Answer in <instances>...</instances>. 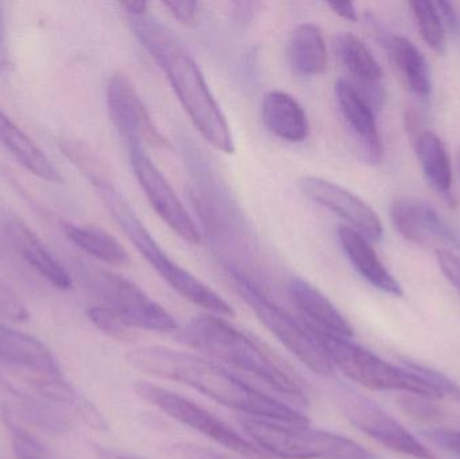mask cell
Here are the masks:
<instances>
[{
  "label": "cell",
  "instance_id": "6da1fadb",
  "mask_svg": "<svg viewBox=\"0 0 460 459\" xmlns=\"http://www.w3.org/2000/svg\"><path fill=\"white\" fill-rule=\"evenodd\" d=\"M127 360L143 374L180 383L199 391L212 401L240 412L243 417L259 418L288 425H308L307 415L261 393L235 376L224 366L193 353L164 347L132 349Z\"/></svg>",
  "mask_w": 460,
  "mask_h": 459
},
{
  "label": "cell",
  "instance_id": "7a4b0ae2",
  "mask_svg": "<svg viewBox=\"0 0 460 459\" xmlns=\"http://www.w3.org/2000/svg\"><path fill=\"white\" fill-rule=\"evenodd\" d=\"M135 37L159 65L199 134L217 150L234 153L232 131L201 67L166 24L146 13L128 15Z\"/></svg>",
  "mask_w": 460,
  "mask_h": 459
},
{
  "label": "cell",
  "instance_id": "3957f363",
  "mask_svg": "<svg viewBox=\"0 0 460 459\" xmlns=\"http://www.w3.org/2000/svg\"><path fill=\"white\" fill-rule=\"evenodd\" d=\"M180 337L189 347L252 375L276 393L300 403L307 402V393L296 376L226 318L209 313L197 315Z\"/></svg>",
  "mask_w": 460,
  "mask_h": 459
},
{
  "label": "cell",
  "instance_id": "277c9868",
  "mask_svg": "<svg viewBox=\"0 0 460 459\" xmlns=\"http://www.w3.org/2000/svg\"><path fill=\"white\" fill-rule=\"evenodd\" d=\"M102 204L110 212L111 217L120 226L121 231L128 237L129 242L137 247V252L153 267L154 271L183 298L188 299L196 306L207 310L209 314L220 317H233L232 306L218 296L209 286L202 283L188 269L175 263L164 248L158 244L153 234L146 228L137 213L126 201L120 191L113 186H100L96 189Z\"/></svg>",
  "mask_w": 460,
  "mask_h": 459
},
{
  "label": "cell",
  "instance_id": "5b68a950",
  "mask_svg": "<svg viewBox=\"0 0 460 459\" xmlns=\"http://www.w3.org/2000/svg\"><path fill=\"white\" fill-rule=\"evenodd\" d=\"M241 428L265 455L283 459H377L353 439L310 425L238 418Z\"/></svg>",
  "mask_w": 460,
  "mask_h": 459
},
{
  "label": "cell",
  "instance_id": "8992f818",
  "mask_svg": "<svg viewBox=\"0 0 460 459\" xmlns=\"http://www.w3.org/2000/svg\"><path fill=\"white\" fill-rule=\"evenodd\" d=\"M308 328L315 334L334 369H340L349 379L358 383L362 387L373 391L411 393L429 401H437L445 396L434 383L411 369L397 368L386 363L350 339L326 333L311 325Z\"/></svg>",
  "mask_w": 460,
  "mask_h": 459
},
{
  "label": "cell",
  "instance_id": "52a82bcc",
  "mask_svg": "<svg viewBox=\"0 0 460 459\" xmlns=\"http://www.w3.org/2000/svg\"><path fill=\"white\" fill-rule=\"evenodd\" d=\"M228 274L238 296L243 299L257 320L292 353L300 363L319 376H332L334 366L307 323L295 320L289 313L270 301V296L235 267L228 266Z\"/></svg>",
  "mask_w": 460,
  "mask_h": 459
},
{
  "label": "cell",
  "instance_id": "ba28073f",
  "mask_svg": "<svg viewBox=\"0 0 460 459\" xmlns=\"http://www.w3.org/2000/svg\"><path fill=\"white\" fill-rule=\"evenodd\" d=\"M78 277L127 328L166 333L178 328L174 317L139 286L116 272L80 263Z\"/></svg>",
  "mask_w": 460,
  "mask_h": 459
},
{
  "label": "cell",
  "instance_id": "9c48e42d",
  "mask_svg": "<svg viewBox=\"0 0 460 459\" xmlns=\"http://www.w3.org/2000/svg\"><path fill=\"white\" fill-rule=\"evenodd\" d=\"M135 393L143 402L155 407L167 417L232 450L235 455L251 459L270 457L251 439L241 436L220 418L180 393L148 382L137 383Z\"/></svg>",
  "mask_w": 460,
  "mask_h": 459
},
{
  "label": "cell",
  "instance_id": "30bf717a",
  "mask_svg": "<svg viewBox=\"0 0 460 459\" xmlns=\"http://www.w3.org/2000/svg\"><path fill=\"white\" fill-rule=\"evenodd\" d=\"M332 398L343 417L362 433L392 452L416 459H437L410 431L405 430L377 403L345 384L332 390Z\"/></svg>",
  "mask_w": 460,
  "mask_h": 459
},
{
  "label": "cell",
  "instance_id": "8fae6325",
  "mask_svg": "<svg viewBox=\"0 0 460 459\" xmlns=\"http://www.w3.org/2000/svg\"><path fill=\"white\" fill-rule=\"evenodd\" d=\"M107 105L111 120L127 145L169 147V142L156 128L137 86L126 73L116 72L110 78Z\"/></svg>",
  "mask_w": 460,
  "mask_h": 459
},
{
  "label": "cell",
  "instance_id": "7c38bea8",
  "mask_svg": "<svg viewBox=\"0 0 460 459\" xmlns=\"http://www.w3.org/2000/svg\"><path fill=\"white\" fill-rule=\"evenodd\" d=\"M132 169L159 217L189 244H199V228L178 199L169 181L154 163L142 146H128Z\"/></svg>",
  "mask_w": 460,
  "mask_h": 459
},
{
  "label": "cell",
  "instance_id": "4fadbf2b",
  "mask_svg": "<svg viewBox=\"0 0 460 459\" xmlns=\"http://www.w3.org/2000/svg\"><path fill=\"white\" fill-rule=\"evenodd\" d=\"M299 188L307 199L340 216L365 239L373 243L383 240V223L377 213L356 194L337 183L313 175L303 177L299 181Z\"/></svg>",
  "mask_w": 460,
  "mask_h": 459
},
{
  "label": "cell",
  "instance_id": "5bb4252c",
  "mask_svg": "<svg viewBox=\"0 0 460 459\" xmlns=\"http://www.w3.org/2000/svg\"><path fill=\"white\" fill-rule=\"evenodd\" d=\"M394 228L408 242L438 251L458 250L456 232L426 202L416 199H400L391 207Z\"/></svg>",
  "mask_w": 460,
  "mask_h": 459
},
{
  "label": "cell",
  "instance_id": "9a60e30c",
  "mask_svg": "<svg viewBox=\"0 0 460 459\" xmlns=\"http://www.w3.org/2000/svg\"><path fill=\"white\" fill-rule=\"evenodd\" d=\"M338 107L350 131L361 146L370 163H380L384 156L383 140L376 120L375 108L346 80L335 84Z\"/></svg>",
  "mask_w": 460,
  "mask_h": 459
},
{
  "label": "cell",
  "instance_id": "2e32d148",
  "mask_svg": "<svg viewBox=\"0 0 460 459\" xmlns=\"http://www.w3.org/2000/svg\"><path fill=\"white\" fill-rule=\"evenodd\" d=\"M338 58L342 62L348 72L356 78L357 91L367 100L373 108L383 104L384 72L372 51L367 46L351 32H343L337 37L335 42Z\"/></svg>",
  "mask_w": 460,
  "mask_h": 459
},
{
  "label": "cell",
  "instance_id": "e0dca14e",
  "mask_svg": "<svg viewBox=\"0 0 460 459\" xmlns=\"http://www.w3.org/2000/svg\"><path fill=\"white\" fill-rule=\"evenodd\" d=\"M0 361L40 376L62 377L61 366L45 342L0 322Z\"/></svg>",
  "mask_w": 460,
  "mask_h": 459
},
{
  "label": "cell",
  "instance_id": "ac0fdd59",
  "mask_svg": "<svg viewBox=\"0 0 460 459\" xmlns=\"http://www.w3.org/2000/svg\"><path fill=\"white\" fill-rule=\"evenodd\" d=\"M5 234L16 252L49 283L59 290H69L73 280L64 266L51 255L40 237L16 217L8 218Z\"/></svg>",
  "mask_w": 460,
  "mask_h": 459
},
{
  "label": "cell",
  "instance_id": "d6986e66",
  "mask_svg": "<svg viewBox=\"0 0 460 459\" xmlns=\"http://www.w3.org/2000/svg\"><path fill=\"white\" fill-rule=\"evenodd\" d=\"M288 294L297 310L307 318L308 325L343 339L354 336L353 326L341 314L340 310L307 280L294 278L289 282Z\"/></svg>",
  "mask_w": 460,
  "mask_h": 459
},
{
  "label": "cell",
  "instance_id": "ffe728a7",
  "mask_svg": "<svg viewBox=\"0 0 460 459\" xmlns=\"http://www.w3.org/2000/svg\"><path fill=\"white\" fill-rule=\"evenodd\" d=\"M338 240L351 266L373 287L394 296H402V287L373 250L370 242L348 225L338 228Z\"/></svg>",
  "mask_w": 460,
  "mask_h": 459
},
{
  "label": "cell",
  "instance_id": "44dd1931",
  "mask_svg": "<svg viewBox=\"0 0 460 459\" xmlns=\"http://www.w3.org/2000/svg\"><path fill=\"white\" fill-rule=\"evenodd\" d=\"M0 145L27 170L48 182H61L58 169L42 148L0 108Z\"/></svg>",
  "mask_w": 460,
  "mask_h": 459
},
{
  "label": "cell",
  "instance_id": "7402d4cb",
  "mask_svg": "<svg viewBox=\"0 0 460 459\" xmlns=\"http://www.w3.org/2000/svg\"><path fill=\"white\" fill-rule=\"evenodd\" d=\"M262 120L279 139L300 143L308 137V119L295 97L283 91H270L262 99Z\"/></svg>",
  "mask_w": 460,
  "mask_h": 459
},
{
  "label": "cell",
  "instance_id": "603a6c76",
  "mask_svg": "<svg viewBox=\"0 0 460 459\" xmlns=\"http://www.w3.org/2000/svg\"><path fill=\"white\" fill-rule=\"evenodd\" d=\"M32 390L40 398L58 404V406L70 409L84 420L89 428L96 431H107L110 428L104 415L97 410L92 402L75 391L70 383L65 382L62 377L40 376L32 379Z\"/></svg>",
  "mask_w": 460,
  "mask_h": 459
},
{
  "label": "cell",
  "instance_id": "cb8c5ba5",
  "mask_svg": "<svg viewBox=\"0 0 460 459\" xmlns=\"http://www.w3.org/2000/svg\"><path fill=\"white\" fill-rule=\"evenodd\" d=\"M384 43L411 91L420 97L429 96L432 91L431 72L426 57L415 43L402 35L394 34L385 35Z\"/></svg>",
  "mask_w": 460,
  "mask_h": 459
},
{
  "label": "cell",
  "instance_id": "d4e9b609",
  "mask_svg": "<svg viewBox=\"0 0 460 459\" xmlns=\"http://www.w3.org/2000/svg\"><path fill=\"white\" fill-rule=\"evenodd\" d=\"M289 62L297 75L305 77L322 75L327 67V49L321 29L303 23L292 32L289 40Z\"/></svg>",
  "mask_w": 460,
  "mask_h": 459
},
{
  "label": "cell",
  "instance_id": "484cf974",
  "mask_svg": "<svg viewBox=\"0 0 460 459\" xmlns=\"http://www.w3.org/2000/svg\"><path fill=\"white\" fill-rule=\"evenodd\" d=\"M416 154L429 185L447 201H453V170L443 140L434 132H423L416 140Z\"/></svg>",
  "mask_w": 460,
  "mask_h": 459
},
{
  "label": "cell",
  "instance_id": "4316f807",
  "mask_svg": "<svg viewBox=\"0 0 460 459\" xmlns=\"http://www.w3.org/2000/svg\"><path fill=\"white\" fill-rule=\"evenodd\" d=\"M64 232L72 244L97 260L116 267H127L131 263V259L123 245L102 229L65 223Z\"/></svg>",
  "mask_w": 460,
  "mask_h": 459
},
{
  "label": "cell",
  "instance_id": "83f0119b",
  "mask_svg": "<svg viewBox=\"0 0 460 459\" xmlns=\"http://www.w3.org/2000/svg\"><path fill=\"white\" fill-rule=\"evenodd\" d=\"M59 147H61L62 154L88 178L94 189L112 183L107 166L92 150L91 146L86 145L83 140L65 137L59 142Z\"/></svg>",
  "mask_w": 460,
  "mask_h": 459
},
{
  "label": "cell",
  "instance_id": "f1b7e54d",
  "mask_svg": "<svg viewBox=\"0 0 460 459\" xmlns=\"http://www.w3.org/2000/svg\"><path fill=\"white\" fill-rule=\"evenodd\" d=\"M421 37L435 53L443 56L447 50L446 27L440 18L437 4L429 0H415L410 3Z\"/></svg>",
  "mask_w": 460,
  "mask_h": 459
},
{
  "label": "cell",
  "instance_id": "f546056e",
  "mask_svg": "<svg viewBox=\"0 0 460 459\" xmlns=\"http://www.w3.org/2000/svg\"><path fill=\"white\" fill-rule=\"evenodd\" d=\"M3 425L10 437L15 459H46V449L43 445L30 434L26 428L16 423L15 418L2 411Z\"/></svg>",
  "mask_w": 460,
  "mask_h": 459
},
{
  "label": "cell",
  "instance_id": "4dcf8cb0",
  "mask_svg": "<svg viewBox=\"0 0 460 459\" xmlns=\"http://www.w3.org/2000/svg\"><path fill=\"white\" fill-rule=\"evenodd\" d=\"M89 320L102 333L113 340H126L129 336L127 328L111 310L104 306H94L88 310Z\"/></svg>",
  "mask_w": 460,
  "mask_h": 459
},
{
  "label": "cell",
  "instance_id": "1f68e13d",
  "mask_svg": "<svg viewBox=\"0 0 460 459\" xmlns=\"http://www.w3.org/2000/svg\"><path fill=\"white\" fill-rule=\"evenodd\" d=\"M0 318L13 322H26L30 320V312L18 294L0 279Z\"/></svg>",
  "mask_w": 460,
  "mask_h": 459
},
{
  "label": "cell",
  "instance_id": "d6a6232c",
  "mask_svg": "<svg viewBox=\"0 0 460 459\" xmlns=\"http://www.w3.org/2000/svg\"><path fill=\"white\" fill-rule=\"evenodd\" d=\"M172 453L180 459H238L228 455L210 449V447L199 446L193 444H177L172 446Z\"/></svg>",
  "mask_w": 460,
  "mask_h": 459
},
{
  "label": "cell",
  "instance_id": "836d02e7",
  "mask_svg": "<svg viewBox=\"0 0 460 459\" xmlns=\"http://www.w3.org/2000/svg\"><path fill=\"white\" fill-rule=\"evenodd\" d=\"M164 5L181 23L193 26L199 18V5L201 4L199 2H189V0H183V2L170 0V2H164Z\"/></svg>",
  "mask_w": 460,
  "mask_h": 459
},
{
  "label": "cell",
  "instance_id": "e575fe53",
  "mask_svg": "<svg viewBox=\"0 0 460 459\" xmlns=\"http://www.w3.org/2000/svg\"><path fill=\"white\" fill-rule=\"evenodd\" d=\"M427 437L438 446L442 447L446 452L460 457V431L448 430V428H429L426 433Z\"/></svg>",
  "mask_w": 460,
  "mask_h": 459
},
{
  "label": "cell",
  "instance_id": "d590c367",
  "mask_svg": "<svg viewBox=\"0 0 460 459\" xmlns=\"http://www.w3.org/2000/svg\"><path fill=\"white\" fill-rule=\"evenodd\" d=\"M437 258L443 274L460 294V259L450 251H438Z\"/></svg>",
  "mask_w": 460,
  "mask_h": 459
},
{
  "label": "cell",
  "instance_id": "8d00e7d4",
  "mask_svg": "<svg viewBox=\"0 0 460 459\" xmlns=\"http://www.w3.org/2000/svg\"><path fill=\"white\" fill-rule=\"evenodd\" d=\"M22 390L13 384L4 375L0 374V407L2 411H11Z\"/></svg>",
  "mask_w": 460,
  "mask_h": 459
},
{
  "label": "cell",
  "instance_id": "74e56055",
  "mask_svg": "<svg viewBox=\"0 0 460 459\" xmlns=\"http://www.w3.org/2000/svg\"><path fill=\"white\" fill-rule=\"evenodd\" d=\"M435 4H437L438 11H439L440 18H442L446 29L458 34L460 31V16L458 11H456V5L450 2H443V0L435 3Z\"/></svg>",
  "mask_w": 460,
  "mask_h": 459
},
{
  "label": "cell",
  "instance_id": "f35d334b",
  "mask_svg": "<svg viewBox=\"0 0 460 459\" xmlns=\"http://www.w3.org/2000/svg\"><path fill=\"white\" fill-rule=\"evenodd\" d=\"M330 8L334 11L338 15L342 16L343 19H348L350 22L358 21V13H357L356 5L351 2H330Z\"/></svg>",
  "mask_w": 460,
  "mask_h": 459
},
{
  "label": "cell",
  "instance_id": "ab89813d",
  "mask_svg": "<svg viewBox=\"0 0 460 459\" xmlns=\"http://www.w3.org/2000/svg\"><path fill=\"white\" fill-rule=\"evenodd\" d=\"M93 452L96 459H145L128 455V453L110 449V447L100 446V445H93Z\"/></svg>",
  "mask_w": 460,
  "mask_h": 459
},
{
  "label": "cell",
  "instance_id": "60d3db41",
  "mask_svg": "<svg viewBox=\"0 0 460 459\" xmlns=\"http://www.w3.org/2000/svg\"><path fill=\"white\" fill-rule=\"evenodd\" d=\"M434 383L440 388L443 393H448V395H453L454 398L458 399L460 402V388L456 383L451 382L448 377H446L445 375L440 374V372H435L434 375Z\"/></svg>",
  "mask_w": 460,
  "mask_h": 459
},
{
  "label": "cell",
  "instance_id": "b9f144b4",
  "mask_svg": "<svg viewBox=\"0 0 460 459\" xmlns=\"http://www.w3.org/2000/svg\"><path fill=\"white\" fill-rule=\"evenodd\" d=\"M127 15H142V13H148V3L146 2H124L121 3Z\"/></svg>",
  "mask_w": 460,
  "mask_h": 459
},
{
  "label": "cell",
  "instance_id": "7bdbcfd3",
  "mask_svg": "<svg viewBox=\"0 0 460 459\" xmlns=\"http://www.w3.org/2000/svg\"><path fill=\"white\" fill-rule=\"evenodd\" d=\"M5 54H7V40H5V22L2 4H0V57H2V58H5Z\"/></svg>",
  "mask_w": 460,
  "mask_h": 459
}]
</instances>
